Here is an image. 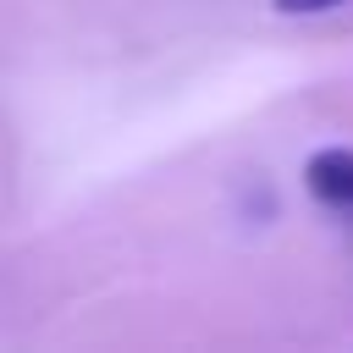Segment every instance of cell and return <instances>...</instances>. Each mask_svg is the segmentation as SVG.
<instances>
[{"label": "cell", "mask_w": 353, "mask_h": 353, "mask_svg": "<svg viewBox=\"0 0 353 353\" xmlns=\"http://www.w3.org/2000/svg\"><path fill=\"white\" fill-rule=\"evenodd\" d=\"M303 182H309V193L325 210H336V215L353 221V149H320V154H309Z\"/></svg>", "instance_id": "6da1fadb"}, {"label": "cell", "mask_w": 353, "mask_h": 353, "mask_svg": "<svg viewBox=\"0 0 353 353\" xmlns=\"http://www.w3.org/2000/svg\"><path fill=\"white\" fill-rule=\"evenodd\" d=\"M281 17H314V11H336V6H347V0H270Z\"/></svg>", "instance_id": "7a4b0ae2"}]
</instances>
